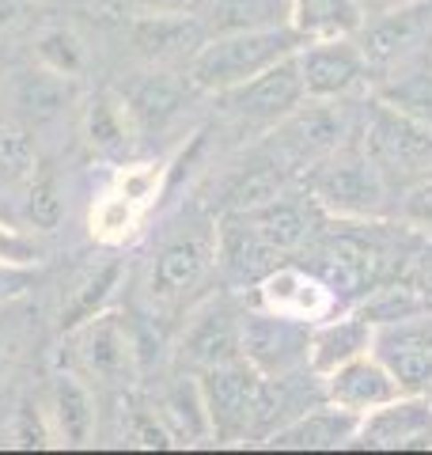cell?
<instances>
[{
  "mask_svg": "<svg viewBox=\"0 0 432 455\" xmlns=\"http://www.w3.org/2000/svg\"><path fill=\"white\" fill-rule=\"evenodd\" d=\"M356 448H432V398L428 395H406L391 398L387 406L372 410L360 418Z\"/></svg>",
  "mask_w": 432,
  "mask_h": 455,
  "instance_id": "4fadbf2b",
  "label": "cell"
},
{
  "mask_svg": "<svg viewBox=\"0 0 432 455\" xmlns=\"http://www.w3.org/2000/svg\"><path fill=\"white\" fill-rule=\"evenodd\" d=\"M23 217L35 232H57V224L65 220V190L50 164H38L31 171L27 197H23Z\"/></svg>",
  "mask_w": 432,
  "mask_h": 455,
  "instance_id": "4dcf8cb0",
  "label": "cell"
},
{
  "mask_svg": "<svg viewBox=\"0 0 432 455\" xmlns=\"http://www.w3.org/2000/svg\"><path fill=\"white\" fill-rule=\"evenodd\" d=\"M201 20L209 35L273 31V27H292V0H209Z\"/></svg>",
  "mask_w": 432,
  "mask_h": 455,
  "instance_id": "d4e9b609",
  "label": "cell"
},
{
  "mask_svg": "<svg viewBox=\"0 0 432 455\" xmlns=\"http://www.w3.org/2000/svg\"><path fill=\"white\" fill-rule=\"evenodd\" d=\"M12 440H16V448H50V444H57L50 414H46V410H42L38 403H31V398H27V403L20 406L16 429H12Z\"/></svg>",
  "mask_w": 432,
  "mask_h": 455,
  "instance_id": "e575fe53",
  "label": "cell"
},
{
  "mask_svg": "<svg viewBox=\"0 0 432 455\" xmlns=\"http://www.w3.org/2000/svg\"><path fill=\"white\" fill-rule=\"evenodd\" d=\"M160 418L175 436V444H201L212 440V421L205 406V391H201L197 372L179 376L160 398Z\"/></svg>",
  "mask_w": 432,
  "mask_h": 455,
  "instance_id": "cb8c5ba5",
  "label": "cell"
},
{
  "mask_svg": "<svg viewBox=\"0 0 432 455\" xmlns=\"http://www.w3.org/2000/svg\"><path fill=\"white\" fill-rule=\"evenodd\" d=\"M190 76H179L171 68H156L152 76H144L133 92L125 95V107L133 114L137 133H160L182 114L186 95H190Z\"/></svg>",
  "mask_w": 432,
  "mask_h": 455,
  "instance_id": "44dd1931",
  "label": "cell"
},
{
  "mask_svg": "<svg viewBox=\"0 0 432 455\" xmlns=\"http://www.w3.org/2000/svg\"><path fill=\"white\" fill-rule=\"evenodd\" d=\"M68 99H72V80L57 76L42 65L35 68V73H20V80H16V107L35 122L57 118Z\"/></svg>",
  "mask_w": 432,
  "mask_h": 455,
  "instance_id": "f546056e",
  "label": "cell"
},
{
  "mask_svg": "<svg viewBox=\"0 0 432 455\" xmlns=\"http://www.w3.org/2000/svg\"><path fill=\"white\" fill-rule=\"evenodd\" d=\"M201 391H205L212 440L220 444H239L266 425V376L251 361H228L209 372H197Z\"/></svg>",
  "mask_w": 432,
  "mask_h": 455,
  "instance_id": "3957f363",
  "label": "cell"
},
{
  "mask_svg": "<svg viewBox=\"0 0 432 455\" xmlns=\"http://www.w3.org/2000/svg\"><path fill=\"white\" fill-rule=\"evenodd\" d=\"M137 16H201L209 0H125Z\"/></svg>",
  "mask_w": 432,
  "mask_h": 455,
  "instance_id": "74e56055",
  "label": "cell"
},
{
  "mask_svg": "<svg viewBox=\"0 0 432 455\" xmlns=\"http://www.w3.org/2000/svg\"><path fill=\"white\" fill-rule=\"evenodd\" d=\"M84 137L95 152H118L129 137H137L133 114L125 107V95H95L88 114H84Z\"/></svg>",
  "mask_w": 432,
  "mask_h": 455,
  "instance_id": "f1b7e54d",
  "label": "cell"
},
{
  "mask_svg": "<svg viewBox=\"0 0 432 455\" xmlns=\"http://www.w3.org/2000/svg\"><path fill=\"white\" fill-rule=\"evenodd\" d=\"M398 217L406 220L410 228H421V232H432V175L417 179L413 187L402 194Z\"/></svg>",
  "mask_w": 432,
  "mask_h": 455,
  "instance_id": "8d00e7d4",
  "label": "cell"
},
{
  "mask_svg": "<svg viewBox=\"0 0 432 455\" xmlns=\"http://www.w3.org/2000/svg\"><path fill=\"white\" fill-rule=\"evenodd\" d=\"M42 259H46V251H42V243L23 232V228H12V224H0V262L4 266H38Z\"/></svg>",
  "mask_w": 432,
  "mask_h": 455,
  "instance_id": "d590c367",
  "label": "cell"
},
{
  "mask_svg": "<svg viewBox=\"0 0 432 455\" xmlns=\"http://www.w3.org/2000/svg\"><path fill=\"white\" fill-rule=\"evenodd\" d=\"M406 281H410L413 289H417V296H421V300H425V307H432V247H425V251L413 259V266H410Z\"/></svg>",
  "mask_w": 432,
  "mask_h": 455,
  "instance_id": "ab89813d",
  "label": "cell"
},
{
  "mask_svg": "<svg viewBox=\"0 0 432 455\" xmlns=\"http://www.w3.org/2000/svg\"><path fill=\"white\" fill-rule=\"evenodd\" d=\"M216 266L239 284H258L277 266V251H269L258 239V232L247 224L243 212H232L216 228Z\"/></svg>",
  "mask_w": 432,
  "mask_h": 455,
  "instance_id": "d6986e66",
  "label": "cell"
},
{
  "mask_svg": "<svg viewBox=\"0 0 432 455\" xmlns=\"http://www.w3.org/2000/svg\"><path fill=\"white\" fill-rule=\"evenodd\" d=\"M425 300L417 296L413 284L402 277V281H376L372 289L356 300V315H364L372 326H383V323H398V319H406L413 315V311H421Z\"/></svg>",
  "mask_w": 432,
  "mask_h": 455,
  "instance_id": "1f68e13d",
  "label": "cell"
},
{
  "mask_svg": "<svg viewBox=\"0 0 432 455\" xmlns=\"http://www.w3.org/2000/svg\"><path fill=\"white\" fill-rule=\"evenodd\" d=\"M144 217H148V209L137 205V202H129L125 194H118V190L107 187L103 194L95 197L88 228H92V239H95V243H103V247H122V243H129V239L140 232Z\"/></svg>",
  "mask_w": 432,
  "mask_h": 455,
  "instance_id": "83f0119b",
  "label": "cell"
},
{
  "mask_svg": "<svg viewBox=\"0 0 432 455\" xmlns=\"http://www.w3.org/2000/svg\"><path fill=\"white\" fill-rule=\"evenodd\" d=\"M311 202L334 220L345 224H364L376 220L387 205L383 171L368 160V156H353V160L323 164L308 182Z\"/></svg>",
  "mask_w": 432,
  "mask_h": 455,
  "instance_id": "277c9868",
  "label": "cell"
},
{
  "mask_svg": "<svg viewBox=\"0 0 432 455\" xmlns=\"http://www.w3.org/2000/svg\"><path fill=\"white\" fill-rule=\"evenodd\" d=\"M311 209H315L311 197H308V205H304V202H292V197L277 194V197H269V202L247 209L243 217H247V224L254 228L258 239H262L269 251L292 254V251L304 247L308 239H311V232H315Z\"/></svg>",
  "mask_w": 432,
  "mask_h": 455,
  "instance_id": "603a6c76",
  "label": "cell"
},
{
  "mask_svg": "<svg viewBox=\"0 0 432 455\" xmlns=\"http://www.w3.org/2000/svg\"><path fill=\"white\" fill-rule=\"evenodd\" d=\"M35 289V269L31 266H4L0 262V307L20 300Z\"/></svg>",
  "mask_w": 432,
  "mask_h": 455,
  "instance_id": "f35d334b",
  "label": "cell"
},
{
  "mask_svg": "<svg viewBox=\"0 0 432 455\" xmlns=\"http://www.w3.org/2000/svg\"><path fill=\"white\" fill-rule=\"evenodd\" d=\"M125 436L133 448H175V436L164 425V418L148 406H133L129 410V421H125Z\"/></svg>",
  "mask_w": 432,
  "mask_h": 455,
  "instance_id": "836d02e7",
  "label": "cell"
},
{
  "mask_svg": "<svg viewBox=\"0 0 432 455\" xmlns=\"http://www.w3.org/2000/svg\"><path fill=\"white\" fill-rule=\"evenodd\" d=\"M35 61L57 76L76 80L84 73V46H80L76 35L65 31V27H50V31H42L35 38Z\"/></svg>",
  "mask_w": 432,
  "mask_h": 455,
  "instance_id": "d6a6232c",
  "label": "cell"
},
{
  "mask_svg": "<svg viewBox=\"0 0 432 455\" xmlns=\"http://www.w3.org/2000/svg\"><path fill=\"white\" fill-rule=\"evenodd\" d=\"M353 38L372 76H395L432 57V0H410L398 8L372 12Z\"/></svg>",
  "mask_w": 432,
  "mask_h": 455,
  "instance_id": "7a4b0ae2",
  "label": "cell"
},
{
  "mask_svg": "<svg viewBox=\"0 0 432 455\" xmlns=\"http://www.w3.org/2000/svg\"><path fill=\"white\" fill-rule=\"evenodd\" d=\"M122 277H125V262L118 259V254H110V259L84 269V274L72 281V289L65 292V300H61V315H57L61 334L76 331L80 323H88V319L99 315V311H107L114 292H118Z\"/></svg>",
  "mask_w": 432,
  "mask_h": 455,
  "instance_id": "7402d4cb",
  "label": "cell"
},
{
  "mask_svg": "<svg viewBox=\"0 0 432 455\" xmlns=\"http://www.w3.org/2000/svg\"><path fill=\"white\" fill-rule=\"evenodd\" d=\"M360 0H292V31L304 42L353 38L364 27Z\"/></svg>",
  "mask_w": 432,
  "mask_h": 455,
  "instance_id": "484cf974",
  "label": "cell"
},
{
  "mask_svg": "<svg viewBox=\"0 0 432 455\" xmlns=\"http://www.w3.org/2000/svg\"><path fill=\"white\" fill-rule=\"evenodd\" d=\"M296 65L304 76L308 99H345L353 95L360 84H368V61L360 53L356 38H323V42H304L296 50Z\"/></svg>",
  "mask_w": 432,
  "mask_h": 455,
  "instance_id": "8fae6325",
  "label": "cell"
},
{
  "mask_svg": "<svg viewBox=\"0 0 432 455\" xmlns=\"http://www.w3.org/2000/svg\"><path fill=\"white\" fill-rule=\"evenodd\" d=\"M205 20L201 16H133L129 23V42L140 61L156 68L190 65L194 53L205 46Z\"/></svg>",
  "mask_w": 432,
  "mask_h": 455,
  "instance_id": "5bb4252c",
  "label": "cell"
},
{
  "mask_svg": "<svg viewBox=\"0 0 432 455\" xmlns=\"http://www.w3.org/2000/svg\"><path fill=\"white\" fill-rule=\"evenodd\" d=\"M364 4V12L372 16V12H383V8H398V4H410V0H360Z\"/></svg>",
  "mask_w": 432,
  "mask_h": 455,
  "instance_id": "b9f144b4",
  "label": "cell"
},
{
  "mask_svg": "<svg viewBox=\"0 0 432 455\" xmlns=\"http://www.w3.org/2000/svg\"><path fill=\"white\" fill-rule=\"evenodd\" d=\"M364 156L380 171H428L432 167V130L421 122L398 114L395 107L372 99L368 122H364Z\"/></svg>",
  "mask_w": 432,
  "mask_h": 455,
  "instance_id": "52a82bcc",
  "label": "cell"
},
{
  "mask_svg": "<svg viewBox=\"0 0 432 455\" xmlns=\"http://www.w3.org/2000/svg\"><path fill=\"white\" fill-rule=\"evenodd\" d=\"M304 38L292 27H273V31H236V35H209L205 46L194 53L186 65V76L197 92L224 95L232 88H243L247 80L262 76L284 57H292Z\"/></svg>",
  "mask_w": 432,
  "mask_h": 455,
  "instance_id": "6da1fadb",
  "label": "cell"
},
{
  "mask_svg": "<svg viewBox=\"0 0 432 455\" xmlns=\"http://www.w3.org/2000/svg\"><path fill=\"white\" fill-rule=\"evenodd\" d=\"M72 346H76V361L80 368L99 383H129L137 372V346H133V334L122 315L114 311H99L95 319L80 323L76 331H68Z\"/></svg>",
  "mask_w": 432,
  "mask_h": 455,
  "instance_id": "9c48e42d",
  "label": "cell"
},
{
  "mask_svg": "<svg viewBox=\"0 0 432 455\" xmlns=\"http://www.w3.org/2000/svg\"><path fill=\"white\" fill-rule=\"evenodd\" d=\"M0 171H4V167H0Z\"/></svg>",
  "mask_w": 432,
  "mask_h": 455,
  "instance_id": "f6af8a7d",
  "label": "cell"
},
{
  "mask_svg": "<svg viewBox=\"0 0 432 455\" xmlns=\"http://www.w3.org/2000/svg\"><path fill=\"white\" fill-rule=\"evenodd\" d=\"M228 114H236L243 122H254V125H281L288 114H296L300 107L308 103V92H304V76H300V65H296V53L277 61L273 68H266L262 76L247 80L243 88H232L224 95Z\"/></svg>",
  "mask_w": 432,
  "mask_h": 455,
  "instance_id": "ba28073f",
  "label": "cell"
},
{
  "mask_svg": "<svg viewBox=\"0 0 432 455\" xmlns=\"http://www.w3.org/2000/svg\"><path fill=\"white\" fill-rule=\"evenodd\" d=\"M319 379H323L326 403L349 410V414H356V418L372 414V410H380V406L391 403V398L402 395L398 379L391 376V368H387L376 353H364V357H356V361H345L341 368H334V372H326Z\"/></svg>",
  "mask_w": 432,
  "mask_h": 455,
  "instance_id": "9a60e30c",
  "label": "cell"
},
{
  "mask_svg": "<svg viewBox=\"0 0 432 455\" xmlns=\"http://www.w3.org/2000/svg\"><path fill=\"white\" fill-rule=\"evenodd\" d=\"M16 16H20V4H16V0H0V31L16 23Z\"/></svg>",
  "mask_w": 432,
  "mask_h": 455,
  "instance_id": "60d3db41",
  "label": "cell"
},
{
  "mask_svg": "<svg viewBox=\"0 0 432 455\" xmlns=\"http://www.w3.org/2000/svg\"><path fill=\"white\" fill-rule=\"evenodd\" d=\"M258 307L273 315H288L300 323H323L341 311V296L330 289V281L304 266H273L258 281Z\"/></svg>",
  "mask_w": 432,
  "mask_h": 455,
  "instance_id": "30bf717a",
  "label": "cell"
},
{
  "mask_svg": "<svg viewBox=\"0 0 432 455\" xmlns=\"http://www.w3.org/2000/svg\"><path fill=\"white\" fill-rule=\"evenodd\" d=\"M46 414H50L57 444H65V448L92 444V436H95V398H92L88 383H84L80 376L57 372L50 379Z\"/></svg>",
  "mask_w": 432,
  "mask_h": 455,
  "instance_id": "ffe728a7",
  "label": "cell"
},
{
  "mask_svg": "<svg viewBox=\"0 0 432 455\" xmlns=\"http://www.w3.org/2000/svg\"><path fill=\"white\" fill-rule=\"evenodd\" d=\"M12 353H16V349H12V338H8L4 326H0V368H4V364L12 361Z\"/></svg>",
  "mask_w": 432,
  "mask_h": 455,
  "instance_id": "7bdbcfd3",
  "label": "cell"
},
{
  "mask_svg": "<svg viewBox=\"0 0 432 455\" xmlns=\"http://www.w3.org/2000/svg\"><path fill=\"white\" fill-rule=\"evenodd\" d=\"M308 346H311V323L273 315L266 307L239 315L243 361H251L266 379H284V376H296L300 368H311Z\"/></svg>",
  "mask_w": 432,
  "mask_h": 455,
  "instance_id": "5b68a950",
  "label": "cell"
},
{
  "mask_svg": "<svg viewBox=\"0 0 432 455\" xmlns=\"http://www.w3.org/2000/svg\"><path fill=\"white\" fill-rule=\"evenodd\" d=\"M356 429H360V418L341 410L334 403H323L296 414L292 421L277 425L266 444L273 448H292V451H330V448H349L356 440Z\"/></svg>",
  "mask_w": 432,
  "mask_h": 455,
  "instance_id": "2e32d148",
  "label": "cell"
},
{
  "mask_svg": "<svg viewBox=\"0 0 432 455\" xmlns=\"http://www.w3.org/2000/svg\"><path fill=\"white\" fill-rule=\"evenodd\" d=\"M372 353L391 368L406 395L432 391V307H421L398 323H383L372 334Z\"/></svg>",
  "mask_w": 432,
  "mask_h": 455,
  "instance_id": "8992f818",
  "label": "cell"
},
{
  "mask_svg": "<svg viewBox=\"0 0 432 455\" xmlns=\"http://www.w3.org/2000/svg\"><path fill=\"white\" fill-rule=\"evenodd\" d=\"M216 266V232L179 235L156 254L148 274V296L160 307H175L190 296Z\"/></svg>",
  "mask_w": 432,
  "mask_h": 455,
  "instance_id": "7c38bea8",
  "label": "cell"
},
{
  "mask_svg": "<svg viewBox=\"0 0 432 455\" xmlns=\"http://www.w3.org/2000/svg\"><path fill=\"white\" fill-rule=\"evenodd\" d=\"M372 334H376V326H372L364 315H356V311H334L330 319L315 323L311 326V346H308V364L315 376H326L341 368L345 361H356L372 353Z\"/></svg>",
  "mask_w": 432,
  "mask_h": 455,
  "instance_id": "ac0fdd59",
  "label": "cell"
},
{
  "mask_svg": "<svg viewBox=\"0 0 432 455\" xmlns=\"http://www.w3.org/2000/svg\"><path fill=\"white\" fill-rule=\"evenodd\" d=\"M372 99H380V103L395 107L398 114H406V118L432 130V57L402 68L395 76H383V84L372 92Z\"/></svg>",
  "mask_w": 432,
  "mask_h": 455,
  "instance_id": "4316f807",
  "label": "cell"
},
{
  "mask_svg": "<svg viewBox=\"0 0 432 455\" xmlns=\"http://www.w3.org/2000/svg\"><path fill=\"white\" fill-rule=\"evenodd\" d=\"M428 398H432V391H428Z\"/></svg>",
  "mask_w": 432,
  "mask_h": 455,
  "instance_id": "ee69618b",
  "label": "cell"
},
{
  "mask_svg": "<svg viewBox=\"0 0 432 455\" xmlns=\"http://www.w3.org/2000/svg\"><path fill=\"white\" fill-rule=\"evenodd\" d=\"M239 357H243V349H239V315L236 311H228L224 304L205 307L190 326H186L182 346H179L182 368H190V372H209V368L239 361Z\"/></svg>",
  "mask_w": 432,
  "mask_h": 455,
  "instance_id": "e0dca14e",
  "label": "cell"
}]
</instances>
